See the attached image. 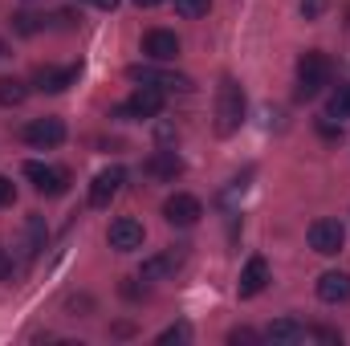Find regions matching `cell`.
I'll return each instance as SVG.
<instances>
[{
    "label": "cell",
    "instance_id": "8",
    "mask_svg": "<svg viewBox=\"0 0 350 346\" xmlns=\"http://www.w3.org/2000/svg\"><path fill=\"white\" fill-rule=\"evenodd\" d=\"M25 143L37 147V151L62 147V143H66V122H62V118H33V122L25 127Z\"/></svg>",
    "mask_w": 350,
    "mask_h": 346
},
{
    "label": "cell",
    "instance_id": "23",
    "mask_svg": "<svg viewBox=\"0 0 350 346\" xmlns=\"http://www.w3.org/2000/svg\"><path fill=\"white\" fill-rule=\"evenodd\" d=\"M159 343L167 346V343H191V326L187 322H175V326H167L163 334H159Z\"/></svg>",
    "mask_w": 350,
    "mask_h": 346
},
{
    "label": "cell",
    "instance_id": "9",
    "mask_svg": "<svg viewBox=\"0 0 350 346\" xmlns=\"http://www.w3.org/2000/svg\"><path fill=\"white\" fill-rule=\"evenodd\" d=\"M143 224L135 220V216H118L114 224H110V232H106V241H110V249H118V253H135V249H143Z\"/></svg>",
    "mask_w": 350,
    "mask_h": 346
},
{
    "label": "cell",
    "instance_id": "19",
    "mask_svg": "<svg viewBox=\"0 0 350 346\" xmlns=\"http://www.w3.org/2000/svg\"><path fill=\"white\" fill-rule=\"evenodd\" d=\"M41 249H45V216H37V212H33V216H29V241H25V253H29V257H37Z\"/></svg>",
    "mask_w": 350,
    "mask_h": 346
},
{
    "label": "cell",
    "instance_id": "3",
    "mask_svg": "<svg viewBox=\"0 0 350 346\" xmlns=\"http://www.w3.org/2000/svg\"><path fill=\"white\" fill-rule=\"evenodd\" d=\"M126 78H131V82H139V86L163 90V94H187V90H191V78H187V74L155 70V66H131V70H126Z\"/></svg>",
    "mask_w": 350,
    "mask_h": 346
},
{
    "label": "cell",
    "instance_id": "12",
    "mask_svg": "<svg viewBox=\"0 0 350 346\" xmlns=\"http://www.w3.org/2000/svg\"><path fill=\"white\" fill-rule=\"evenodd\" d=\"M33 82H37V90H45V94H62V90H70L78 82V66H41L33 74Z\"/></svg>",
    "mask_w": 350,
    "mask_h": 346
},
{
    "label": "cell",
    "instance_id": "2",
    "mask_svg": "<svg viewBox=\"0 0 350 346\" xmlns=\"http://www.w3.org/2000/svg\"><path fill=\"white\" fill-rule=\"evenodd\" d=\"M330 78H334V62L322 49H310L297 57V98L322 94V86H330Z\"/></svg>",
    "mask_w": 350,
    "mask_h": 346
},
{
    "label": "cell",
    "instance_id": "18",
    "mask_svg": "<svg viewBox=\"0 0 350 346\" xmlns=\"http://www.w3.org/2000/svg\"><path fill=\"white\" fill-rule=\"evenodd\" d=\"M29 98V86L21 78H0V106H21Z\"/></svg>",
    "mask_w": 350,
    "mask_h": 346
},
{
    "label": "cell",
    "instance_id": "13",
    "mask_svg": "<svg viewBox=\"0 0 350 346\" xmlns=\"http://www.w3.org/2000/svg\"><path fill=\"white\" fill-rule=\"evenodd\" d=\"M318 297H322L326 306H342V302H350V273H342V269L322 273V277H318Z\"/></svg>",
    "mask_w": 350,
    "mask_h": 346
},
{
    "label": "cell",
    "instance_id": "5",
    "mask_svg": "<svg viewBox=\"0 0 350 346\" xmlns=\"http://www.w3.org/2000/svg\"><path fill=\"white\" fill-rule=\"evenodd\" d=\"M159 110H163V90L139 86L114 114H118V118H159Z\"/></svg>",
    "mask_w": 350,
    "mask_h": 346
},
{
    "label": "cell",
    "instance_id": "1",
    "mask_svg": "<svg viewBox=\"0 0 350 346\" xmlns=\"http://www.w3.org/2000/svg\"><path fill=\"white\" fill-rule=\"evenodd\" d=\"M245 110H249V102H245V90L237 86V78H220V86H216V131L237 135L245 122Z\"/></svg>",
    "mask_w": 350,
    "mask_h": 346
},
{
    "label": "cell",
    "instance_id": "7",
    "mask_svg": "<svg viewBox=\"0 0 350 346\" xmlns=\"http://www.w3.org/2000/svg\"><path fill=\"white\" fill-rule=\"evenodd\" d=\"M200 216H204V204L196 196H187V191H175L163 204V220L175 224V228H191V224H200Z\"/></svg>",
    "mask_w": 350,
    "mask_h": 346
},
{
    "label": "cell",
    "instance_id": "20",
    "mask_svg": "<svg viewBox=\"0 0 350 346\" xmlns=\"http://www.w3.org/2000/svg\"><path fill=\"white\" fill-rule=\"evenodd\" d=\"M326 114H330V118H350V86L338 82V90H334L330 102H326Z\"/></svg>",
    "mask_w": 350,
    "mask_h": 346
},
{
    "label": "cell",
    "instance_id": "11",
    "mask_svg": "<svg viewBox=\"0 0 350 346\" xmlns=\"http://www.w3.org/2000/svg\"><path fill=\"white\" fill-rule=\"evenodd\" d=\"M143 53L151 62H175L179 57V37H175L172 29H151L143 37Z\"/></svg>",
    "mask_w": 350,
    "mask_h": 346
},
{
    "label": "cell",
    "instance_id": "30",
    "mask_svg": "<svg viewBox=\"0 0 350 346\" xmlns=\"http://www.w3.org/2000/svg\"><path fill=\"white\" fill-rule=\"evenodd\" d=\"M90 4L102 8V12H114V8H118V0H90Z\"/></svg>",
    "mask_w": 350,
    "mask_h": 346
},
{
    "label": "cell",
    "instance_id": "29",
    "mask_svg": "<svg viewBox=\"0 0 350 346\" xmlns=\"http://www.w3.org/2000/svg\"><path fill=\"white\" fill-rule=\"evenodd\" d=\"M8 273H12V261H8V253H4V249H0V281H4Z\"/></svg>",
    "mask_w": 350,
    "mask_h": 346
},
{
    "label": "cell",
    "instance_id": "32",
    "mask_svg": "<svg viewBox=\"0 0 350 346\" xmlns=\"http://www.w3.org/2000/svg\"><path fill=\"white\" fill-rule=\"evenodd\" d=\"M0 57H8V45H4V41H0Z\"/></svg>",
    "mask_w": 350,
    "mask_h": 346
},
{
    "label": "cell",
    "instance_id": "24",
    "mask_svg": "<svg viewBox=\"0 0 350 346\" xmlns=\"http://www.w3.org/2000/svg\"><path fill=\"white\" fill-rule=\"evenodd\" d=\"M322 12H326V0H301V16L306 21H318Z\"/></svg>",
    "mask_w": 350,
    "mask_h": 346
},
{
    "label": "cell",
    "instance_id": "4",
    "mask_svg": "<svg viewBox=\"0 0 350 346\" xmlns=\"http://www.w3.org/2000/svg\"><path fill=\"white\" fill-rule=\"evenodd\" d=\"M347 245V228L342 220H314L310 224V249L322 253V257H338Z\"/></svg>",
    "mask_w": 350,
    "mask_h": 346
},
{
    "label": "cell",
    "instance_id": "27",
    "mask_svg": "<svg viewBox=\"0 0 350 346\" xmlns=\"http://www.w3.org/2000/svg\"><path fill=\"white\" fill-rule=\"evenodd\" d=\"M318 131H322L326 139H342V127H334V122H330V114H326V118H318Z\"/></svg>",
    "mask_w": 350,
    "mask_h": 346
},
{
    "label": "cell",
    "instance_id": "10",
    "mask_svg": "<svg viewBox=\"0 0 350 346\" xmlns=\"http://www.w3.org/2000/svg\"><path fill=\"white\" fill-rule=\"evenodd\" d=\"M122 179H126L122 168H106V172L94 175V183H90V208H110V200L118 196Z\"/></svg>",
    "mask_w": 350,
    "mask_h": 346
},
{
    "label": "cell",
    "instance_id": "22",
    "mask_svg": "<svg viewBox=\"0 0 350 346\" xmlns=\"http://www.w3.org/2000/svg\"><path fill=\"white\" fill-rule=\"evenodd\" d=\"M208 8H212V0H175V12H179V16H187V21L208 16Z\"/></svg>",
    "mask_w": 350,
    "mask_h": 346
},
{
    "label": "cell",
    "instance_id": "16",
    "mask_svg": "<svg viewBox=\"0 0 350 346\" xmlns=\"http://www.w3.org/2000/svg\"><path fill=\"white\" fill-rule=\"evenodd\" d=\"M265 285H269V261L265 257H249L245 273H241V281H237V293H241V297H257Z\"/></svg>",
    "mask_w": 350,
    "mask_h": 346
},
{
    "label": "cell",
    "instance_id": "14",
    "mask_svg": "<svg viewBox=\"0 0 350 346\" xmlns=\"http://www.w3.org/2000/svg\"><path fill=\"white\" fill-rule=\"evenodd\" d=\"M265 338L273 346H297L310 338V326L306 322H297V318H277L269 330H265Z\"/></svg>",
    "mask_w": 350,
    "mask_h": 346
},
{
    "label": "cell",
    "instance_id": "15",
    "mask_svg": "<svg viewBox=\"0 0 350 346\" xmlns=\"http://www.w3.org/2000/svg\"><path fill=\"white\" fill-rule=\"evenodd\" d=\"M183 257H187V249H183V245H172V249H167V253H159V257H147V261H143V281H159V277L175 273V269L183 265Z\"/></svg>",
    "mask_w": 350,
    "mask_h": 346
},
{
    "label": "cell",
    "instance_id": "17",
    "mask_svg": "<svg viewBox=\"0 0 350 346\" xmlns=\"http://www.w3.org/2000/svg\"><path fill=\"white\" fill-rule=\"evenodd\" d=\"M143 172L151 175V179H179L183 175V159L175 151H151L147 163H143Z\"/></svg>",
    "mask_w": 350,
    "mask_h": 346
},
{
    "label": "cell",
    "instance_id": "28",
    "mask_svg": "<svg viewBox=\"0 0 350 346\" xmlns=\"http://www.w3.org/2000/svg\"><path fill=\"white\" fill-rule=\"evenodd\" d=\"M228 343H257V334H253V330H249V326H241V330H232V334H228Z\"/></svg>",
    "mask_w": 350,
    "mask_h": 346
},
{
    "label": "cell",
    "instance_id": "21",
    "mask_svg": "<svg viewBox=\"0 0 350 346\" xmlns=\"http://www.w3.org/2000/svg\"><path fill=\"white\" fill-rule=\"evenodd\" d=\"M12 29H16L21 37H33V33H41L45 25H41V16H33V12H16V16H12Z\"/></svg>",
    "mask_w": 350,
    "mask_h": 346
},
{
    "label": "cell",
    "instance_id": "6",
    "mask_svg": "<svg viewBox=\"0 0 350 346\" xmlns=\"http://www.w3.org/2000/svg\"><path fill=\"white\" fill-rule=\"evenodd\" d=\"M25 179H29L41 196H66V187H70V175L62 172V168L37 163V159H29V163H25Z\"/></svg>",
    "mask_w": 350,
    "mask_h": 346
},
{
    "label": "cell",
    "instance_id": "25",
    "mask_svg": "<svg viewBox=\"0 0 350 346\" xmlns=\"http://www.w3.org/2000/svg\"><path fill=\"white\" fill-rule=\"evenodd\" d=\"M310 338H318V343H342V334H338V330H330V326H314V330H310Z\"/></svg>",
    "mask_w": 350,
    "mask_h": 346
},
{
    "label": "cell",
    "instance_id": "26",
    "mask_svg": "<svg viewBox=\"0 0 350 346\" xmlns=\"http://www.w3.org/2000/svg\"><path fill=\"white\" fill-rule=\"evenodd\" d=\"M12 200H16V187H12V179H4V175H0V208H8Z\"/></svg>",
    "mask_w": 350,
    "mask_h": 346
},
{
    "label": "cell",
    "instance_id": "31",
    "mask_svg": "<svg viewBox=\"0 0 350 346\" xmlns=\"http://www.w3.org/2000/svg\"><path fill=\"white\" fill-rule=\"evenodd\" d=\"M139 8H155V4H163V0H135Z\"/></svg>",
    "mask_w": 350,
    "mask_h": 346
}]
</instances>
